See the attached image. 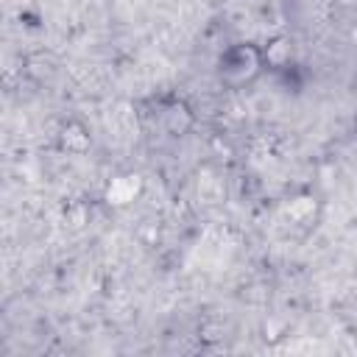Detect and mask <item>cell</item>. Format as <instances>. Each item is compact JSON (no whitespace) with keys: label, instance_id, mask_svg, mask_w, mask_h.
Wrapping results in <instances>:
<instances>
[{"label":"cell","instance_id":"7a4b0ae2","mask_svg":"<svg viewBox=\"0 0 357 357\" xmlns=\"http://www.w3.org/2000/svg\"><path fill=\"white\" fill-rule=\"evenodd\" d=\"M195 123V114L192 109L184 103V100H167L162 106V128L170 134V137H184Z\"/></svg>","mask_w":357,"mask_h":357},{"label":"cell","instance_id":"3957f363","mask_svg":"<svg viewBox=\"0 0 357 357\" xmlns=\"http://www.w3.org/2000/svg\"><path fill=\"white\" fill-rule=\"evenodd\" d=\"M142 192V178L137 173H123V176H114L106 187V201L112 206H126L131 204L137 195Z\"/></svg>","mask_w":357,"mask_h":357},{"label":"cell","instance_id":"6da1fadb","mask_svg":"<svg viewBox=\"0 0 357 357\" xmlns=\"http://www.w3.org/2000/svg\"><path fill=\"white\" fill-rule=\"evenodd\" d=\"M265 67V53L251 42H237L226 47L218 59V73L229 86H245L251 84Z\"/></svg>","mask_w":357,"mask_h":357},{"label":"cell","instance_id":"277c9868","mask_svg":"<svg viewBox=\"0 0 357 357\" xmlns=\"http://www.w3.org/2000/svg\"><path fill=\"white\" fill-rule=\"evenodd\" d=\"M59 139H61V148L67 153H86L89 145H92V137H89V131L81 123H67L61 128V137Z\"/></svg>","mask_w":357,"mask_h":357}]
</instances>
